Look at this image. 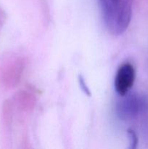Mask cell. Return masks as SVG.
<instances>
[{"label":"cell","instance_id":"5b68a950","mask_svg":"<svg viewBox=\"0 0 148 149\" xmlns=\"http://www.w3.org/2000/svg\"><path fill=\"white\" fill-rule=\"evenodd\" d=\"M79 83H80V86H81V87L82 90H84V92H85V93H86L87 95H90L89 90V88H88V87H87L86 84H85V81H84V79H83L82 77H79Z\"/></svg>","mask_w":148,"mask_h":149},{"label":"cell","instance_id":"6da1fadb","mask_svg":"<svg viewBox=\"0 0 148 149\" xmlns=\"http://www.w3.org/2000/svg\"><path fill=\"white\" fill-rule=\"evenodd\" d=\"M106 29L113 35H120L127 29L131 18V0H99Z\"/></svg>","mask_w":148,"mask_h":149},{"label":"cell","instance_id":"3957f363","mask_svg":"<svg viewBox=\"0 0 148 149\" xmlns=\"http://www.w3.org/2000/svg\"><path fill=\"white\" fill-rule=\"evenodd\" d=\"M21 68H23V65L17 63L6 66L0 73V79L2 84L7 87H11L17 83L21 74Z\"/></svg>","mask_w":148,"mask_h":149},{"label":"cell","instance_id":"7a4b0ae2","mask_svg":"<svg viewBox=\"0 0 148 149\" xmlns=\"http://www.w3.org/2000/svg\"><path fill=\"white\" fill-rule=\"evenodd\" d=\"M136 72L133 65L126 63L120 65L116 72L114 86L116 93L120 96H125L131 90L135 81Z\"/></svg>","mask_w":148,"mask_h":149},{"label":"cell","instance_id":"277c9868","mask_svg":"<svg viewBox=\"0 0 148 149\" xmlns=\"http://www.w3.org/2000/svg\"><path fill=\"white\" fill-rule=\"evenodd\" d=\"M128 133H129V137H130V140H131V148H136V146H137V143H138V139H137V136H136V133L134 132V131L132 130H128Z\"/></svg>","mask_w":148,"mask_h":149}]
</instances>
